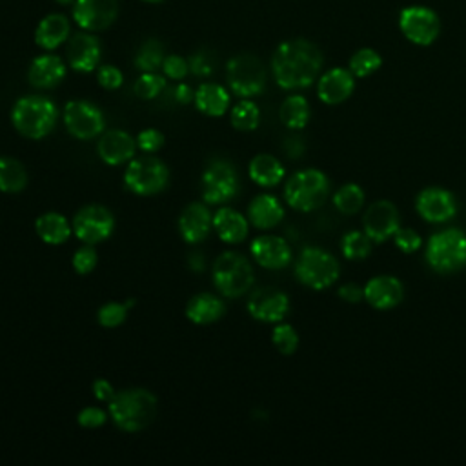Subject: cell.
Instances as JSON below:
<instances>
[{
    "mask_svg": "<svg viewBox=\"0 0 466 466\" xmlns=\"http://www.w3.org/2000/svg\"><path fill=\"white\" fill-rule=\"evenodd\" d=\"M323 68V53L306 39H292L279 44L271 57V73L283 89L312 86Z\"/></svg>",
    "mask_w": 466,
    "mask_h": 466,
    "instance_id": "1",
    "label": "cell"
},
{
    "mask_svg": "<svg viewBox=\"0 0 466 466\" xmlns=\"http://www.w3.org/2000/svg\"><path fill=\"white\" fill-rule=\"evenodd\" d=\"M157 414V397L146 388L120 390L110 401V417L122 432H141L148 428Z\"/></svg>",
    "mask_w": 466,
    "mask_h": 466,
    "instance_id": "2",
    "label": "cell"
},
{
    "mask_svg": "<svg viewBox=\"0 0 466 466\" xmlns=\"http://www.w3.org/2000/svg\"><path fill=\"white\" fill-rule=\"evenodd\" d=\"M58 118L55 103L42 95L20 97L11 110V122L15 130L27 139H44L53 130Z\"/></svg>",
    "mask_w": 466,
    "mask_h": 466,
    "instance_id": "3",
    "label": "cell"
},
{
    "mask_svg": "<svg viewBox=\"0 0 466 466\" xmlns=\"http://www.w3.org/2000/svg\"><path fill=\"white\" fill-rule=\"evenodd\" d=\"M215 288L228 299H237L250 292L256 283L252 263L237 252H225L217 257L211 268Z\"/></svg>",
    "mask_w": 466,
    "mask_h": 466,
    "instance_id": "4",
    "label": "cell"
},
{
    "mask_svg": "<svg viewBox=\"0 0 466 466\" xmlns=\"http://www.w3.org/2000/svg\"><path fill=\"white\" fill-rule=\"evenodd\" d=\"M330 194L328 177L314 168L294 173L285 186V199L297 211H314L321 208Z\"/></svg>",
    "mask_w": 466,
    "mask_h": 466,
    "instance_id": "5",
    "label": "cell"
},
{
    "mask_svg": "<svg viewBox=\"0 0 466 466\" xmlns=\"http://www.w3.org/2000/svg\"><path fill=\"white\" fill-rule=\"evenodd\" d=\"M426 263L438 273H455L466 266V235L457 228L432 235L426 244Z\"/></svg>",
    "mask_w": 466,
    "mask_h": 466,
    "instance_id": "6",
    "label": "cell"
},
{
    "mask_svg": "<svg viewBox=\"0 0 466 466\" xmlns=\"http://www.w3.org/2000/svg\"><path fill=\"white\" fill-rule=\"evenodd\" d=\"M226 80L237 97H257L266 88V68L259 57L239 53L228 60Z\"/></svg>",
    "mask_w": 466,
    "mask_h": 466,
    "instance_id": "7",
    "label": "cell"
},
{
    "mask_svg": "<svg viewBox=\"0 0 466 466\" xmlns=\"http://www.w3.org/2000/svg\"><path fill=\"white\" fill-rule=\"evenodd\" d=\"M339 273L340 268L337 259L316 246L304 248L295 263L297 279L312 290L330 288L339 279Z\"/></svg>",
    "mask_w": 466,
    "mask_h": 466,
    "instance_id": "8",
    "label": "cell"
},
{
    "mask_svg": "<svg viewBox=\"0 0 466 466\" xmlns=\"http://www.w3.org/2000/svg\"><path fill=\"white\" fill-rule=\"evenodd\" d=\"M170 180L168 166L157 157H139L128 163L124 172V184L126 188L141 197L161 194Z\"/></svg>",
    "mask_w": 466,
    "mask_h": 466,
    "instance_id": "9",
    "label": "cell"
},
{
    "mask_svg": "<svg viewBox=\"0 0 466 466\" xmlns=\"http://www.w3.org/2000/svg\"><path fill=\"white\" fill-rule=\"evenodd\" d=\"M239 175L232 163L225 159H215L206 166L201 179V190L202 201L208 206L230 202L239 194Z\"/></svg>",
    "mask_w": 466,
    "mask_h": 466,
    "instance_id": "10",
    "label": "cell"
},
{
    "mask_svg": "<svg viewBox=\"0 0 466 466\" xmlns=\"http://www.w3.org/2000/svg\"><path fill=\"white\" fill-rule=\"evenodd\" d=\"M72 228L79 241L95 246L113 235L115 217L101 204H88L75 213Z\"/></svg>",
    "mask_w": 466,
    "mask_h": 466,
    "instance_id": "11",
    "label": "cell"
},
{
    "mask_svg": "<svg viewBox=\"0 0 466 466\" xmlns=\"http://www.w3.org/2000/svg\"><path fill=\"white\" fill-rule=\"evenodd\" d=\"M65 126L79 141L99 137L106 128V118L99 106L89 101H70L62 113Z\"/></svg>",
    "mask_w": 466,
    "mask_h": 466,
    "instance_id": "12",
    "label": "cell"
},
{
    "mask_svg": "<svg viewBox=\"0 0 466 466\" xmlns=\"http://www.w3.org/2000/svg\"><path fill=\"white\" fill-rule=\"evenodd\" d=\"M399 29L410 42L430 46L441 34L438 13L426 6H409L399 13Z\"/></svg>",
    "mask_w": 466,
    "mask_h": 466,
    "instance_id": "13",
    "label": "cell"
},
{
    "mask_svg": "<svg viewBox=\"0 0 466 466\" xmlns=\"http://www.w3.org/2000/svg\"><path fill=\"white\" fill-rule=\"evenodd\" d=\"M248 312L261 323H281L290 312V299L285 292L263 286L250 294L248 299Z\"/></svg>",
    "mask_w": 466,
    "mask_h": 466,
    "instance_id": "14",
    "label": "cell"
},
{
    "mask_svg": "<svg viewBox=\"0 0 466 466\" xmlns=\"http://www.w3.org/2000/svg\"><path fill=\"white\" fill-rule=\"evenodd\" d=\"M118 13L117 0H75L73 19L86 31L108 29Z\"/></svg>",
    "mask_w": 466,
    "mask_h": 466,
    "instance_id": "15",
    "label": "cell"
},
{
    "mask_svg": "<svg viewBox=\"0 0 466 466\" xmlns=\"http://www.w3.org/2000/svg\"><path fill=\"white\" fill-rule=\"evenodd\" d=\"M364 233L374 242H386L399 230V211L390 201L371 204L363 219Z\"/></svg>",
    "mask_w": 466,
    "mask_h": 466,
    "instance_id": "16",
    "label": "cell"
},
{
    "mask_svg": "<svg viewBox=\"0 0 466 466\" xmlns=\"http://www.w3.org/2000/svg\"><path fill=\"white\" fill-rule=\"evenodd\" d=\"M213 228V215L204 202H192L179 217V233L188 244H199L208 239Z\"/></svg>",
    "mask_w": 466,
    "mask_h": 466,
    "instance_id": "17",
    "label": "cell"
},
{
    "mask_svg": "<svg viewBox=\"0 0 466 466\" xmlns=\"http://www.w3.org/2000/svg\"><path fill=\"white\" fill-rule=\"evenodd\" d=\"M417 213L428 223H447L457 211L455 197L443 188H426L417 195Z\"/></svg>",
    "mask_w": 466,
    "mask_h": 466,
    "instance_id": "18",
    "label": "cell"
},
{
    "mask_svg": "<svg viewBox=\"0 0 466 466\" xmlns=\"http://www.w3.org/2000/svg\"><path fill=\"white\" fill-rule=\"evenodd\" d=\"M103 55L101 42L95 35L91 34H77L70 39L66 58L72 70L79 73H91L99 66Z\"/></svg>",
    "mask_w": 466,
    "mask_h": 466,
    "instance_id": "19",
    "label": "cell"
},
{
    "mask_svg": "<svg viewBox=\"0 0 466 466\" xmlns=\"http://www.w3.org/2000/svg\"><path fill=\"white\" fill-rule=\"evenodd\" d=\"M250 250L256 263L266 270H283L292 263V248L283 237L261 235L252 242Z\"/></svg>",
    "mask_w": 466,
    "mask_h": 466,
    "instance_id": "20",
    "label": "cell"
},
{
    "mask_svg": "<svg viewBox=\"0 0 466 466\" xmlns=\"http://www.w3.org/2000/svg\"><path fill=\"white\" fill-rule=\"evenodd\" d=\"M137 149V141L122 130H110L103 134L99 144H97V153L104 164L108 166H120L126 164L135 157Z\"/></svg>",
    "mask_w": 466,
    "mask_h": 466,
    "instance_id": "21",
    "label": "cell"
},
{
    "mask_svg": "<svg viewBox=\"0 0 466 466\" xmlns=\"http://www.w3.org/2000/svg\"><path fill=\"white\" fill-rule=\"evenodd\" d=\"M364 299L376 309H392L405 299V288H402L399 279L392 275H379L366 283Z\"/></svg>",
    "mask_w": 466,
    "mask_h": 466,
    "instance_id": "22",
    "label": "cell"
},
{
    "mask_svg": "<svg viewBox=\"0 0 466 466\" xmlns=\"http://www.w3.org/2000/svg\"><path fill=\"white\" fill-rule=\"evenodd\" d=\"M354 89H355L354 73L345 68H333L319 79L317 95L325 104L335 106L350 99Z\"/></svg>",
    "mask_w": 466,
    "mask_h": 466,
    "instance_id": "23",
    "label": "cell"
},
{
    "mask_svg": "<svg viewBox=\"0 0 466 466\" xmlns=\"http://www.w3.org/2000/svg\"><path fill=\"white\" fill-rule=\"evenodd\" d=\"M66 77V65L65 60L57 55H41L34 58L27 72V80L34 88L50 89L58 86Z\"/></svg>",
    "mask_w": 466,
    "mask_h": 466,
    "instance_id": "24",
    "label": "cell"
},
{
    "mask_svg": "<svg viewBox=\"0 0 466 466\" xmlns=\"http://www.w3.org/2000/svg\"><path fill=\"white\" fill-rule=\"evenodd\" d=\"M213 230L226 244H239L248 237V219L233 208H219L213 215Z\"/></svg>",
    "mask_w": 466,
    "mask_h": 466,
    "instance_id": "25",
    "label": "cell"
},
{
    "mask_svg": "<svg viewBox=\"0 0 466 466\" xmlns=\"http://www.w3.org/2000/svg\"><path fill=\"white\" fill-rule=\"evenodd\" d=\"M248 219L257 230H271L285 219V208L277 197L261 194L248 206Z\"/></svg>",
    "mask_w": 466,
    "mask_h": 466,
    "instance_id": "26",
    "label": "cell"
},
{
    "mask_svg": "<svg viewBox=\"0 0 466 466\" xmlns=\"http://www.w3.org/2000/svg\"><path fill=\"white\" fill-rule=\"evenodd\" d=\"M226 314V304L221 297L213 294H199L186 304V317L194 325H213Z\"/></svg>",
    "mask_w": 466,
    "mask_h": 466,
    "instance_id": "27",
    "label": "cell"
},
{
    "mask_svg": "<svg viewBox=\"0 0 466 466\" xmlns=\"http://www.w3.org/2000/svg\"><path fill=\"white\" fill-rule=\"evenodd\" d=\"M70 37V20L62 13L46 15L37 29H35V42L46 51L57 50L60 44H65Z\"/></svg>",
    "mask_w": 466,
    "mask_h": 466,
    "instance_id": "28",
    "label": "cell"
},
{
    "mask_svg": "<svg viewBox=\"0 0 466 466\" xmlns=\"http://www.w3.org/2000/svg\"><path fill=\"white\" fill-rule=\"evenodd\" d=\"M195 106L208 117H223L230 108V93L221 84H201L195 93Z\"/></svg>",
    "mask_w": 466,
    "mask_h": 466,
    "instance_id": "29",
    "label": "cell"
},
{
    "mask_svg": "<svg viewBox=\"0 0 466 466\" xmlns=\"http://www.w3.org/2000/svg\"><path fill=\"white\" fill-rule=\"evenodd\" d=\"M35 232L46 244L60 246L70 239V235L73 233V228L62 213L48 211V213H42L37 219Z\"/></svg>",
    "mask_w": 466,
    "mask_h": 466,
    "instance_id": "30",
    "label": "cell"
},
{
    "mask_svg": "<svg viewBox=\"0 0 466 466\" xmlns=\"http://www.w3.org/2000/svg\"><path fill=\"white\" fill-rule=\"evenodd\" d=\"M248 173L250 179L263 186V188H273L279 182L285 179V166L281 161H277L273 155L268 153H259L252 159L250 166H248Z\"/></svg>",
    "mask_w": 466,
    "mask_h": 466,
    "instance_id": "31",
    "label": "cell"
},
{
    "mask_svg": "<svg viewBox=\"0 0 466 466\" xmlns=\"http://www.w3.org/2000/svg\"><path fill=\"white\" fill-rule=\"evenodd\" d=\"M27 186V172L24 164L13 157H0V192L20 194Z\"/></svg>",
    "mask_w": 466,
    "mask_h": 466,
    "instance_id": "32",
    "label": "cell"
},
{
    "mask_svg": "<svg viewBox=\"0 0 466 466\" xmlns=\"http://www.w3.org/2000/svg\"><path fill=\"white\" fill-rule=\"evenodd\" d=\"M309 115H312V110H309L308 101L301 95L288 97L281 104V110H279V117H281V122L288 130L306 128V124L309 122Z\"/></svg>",
    "mask_w": 466,
    "mask_h": 466,
    "instance_id": "33",
    "label": "cell"
},
{
    "mask_svg": "<svg viewBox=\"0 0 466 466\" xmlns=\"http://www.w3.org/2000/svg\"><path fill=\"white\" fill-rule=\"evenodd\" d=\"M232 126L239 132H254L259 128L261 122V110L252 101H241L232 110Z\"/></svg>",
    "mask_w": 466,
    "mask_h": 466,
    "instance_id": "34",
    "label": "cell"
},
{
    "mask_svg": "<svg viewBox=\"0 0 466 466\" xmlns=\"http://www.w3.org/2000/svg\"><path fill=\"white\" fill-rule=\"evenodd\" d=\"M164 58L166 57H164L163 44L157 39H149L139 48L137 57H135V66L144 73L157 72L159 68H163Z\"/></svg>",
    "mask_w": 466,
    "mask_h": 466,
    "instance_id": "35",
    "label": "cell"
},
{
    "mask_svg": "<svg viewBox=\"0 0 466 466\" xmlns=\"http://www.w3.org/2000/svg\"><path fill=\"white\" fill-rule=\"evenodd\" d=\"M333 204L340 213L354 215L364 206V192L359 184H345L333 195Z\"/></svg>",
    "mask_w": 466,
    "mask_h": 466,
    "instance_id": "36",
    "label": "cell"
},
{
    "mask_svg": "<svg viewBox=\"0 0 466 466\" xmlns=\"http://www.w3.org/2000/svg\"><path fill=\"white\" fill-rule=\"evenodd\" d=\"M371 241L364 232H348L343 241H340V250L348 261H361L366 259L371 252Z\"/></svg>",
    "mask_w": 466,
    "mask_h": 466,
    "instance_id": "37",
    "label": "cell"
},
{
    "mask_svg": "<svg viewBox=\"0 0 466 466\" xmlns=\"http://www.w3.org/2000/svg\"><path fill=\"white\" fill-rule=\"evenodd\" d=\"M383 65V58L381 55L371 50V48H363L359 51H355L350 58V72L354 73V77H370L371 73H376Z\"/></svg>",
    "mask_w": 466,
    "mask_h": 466,
    "instance_id": "38",
    "label": "cell"
},
{
    "mask_svg": "<svg viewBox=\"0 0 466 466\" xmlns=\"http://www.w3.org/2000/svg\"><path fill=\"white\" fill-rule=\"evenodd\" d=\"M271 343L283 355H292L299 348V335L292 325L277 323L271 332Z\"/></svg>",
    "mask_w": 466,
    "mask_h": 466,
    "instance_id": "39",
    "label": "cell"
},
{
    "mask_svg": "<svg viewBox=\"0 0 466 466\" xmlns=\"http://www.w3.org/2000/svg\"><path fill=\"white\" fill-rule=\"evenodd\" d=\"M166 88V80L164 77L157 75L155 72H149V73H142L135 86H134V91H135V95L142 101H153V99H157L161 93L164 91Z\"/></svg>",
    "mask_w": 466,
    "mask_h": 466,
    "instance_id": "40",
    "label": "cell"
},
{
    "mask_svg": "<svg viewBox=\"0 0 466 466\" xmlns=\"http://www.w3.org/2000/svg\"><path fill=\"white\" fill-rule=\"evenodd\" d=\"M128 306L126 302H106L99 308L97 321L104 328H117L128 317Z\"/></svg>",
    "mask_w": 466,
    "mask_h": 466,
    "instance_id": "41",
    "label": "cell"
},
{
    "mask_svg": "<svg viewBox=\"0 0 466 466\" xmlns=\"http://www.w3.org/2000/svg\"><path fill=\"white\" fill-rule=\"evenodd\" d=\"M97 263H99V254H97L95 248H93V244H86V246L79 248V250L73 254V259H72L73 270L79 275L91 273L93 270L97 268Z\"/></svg>",
    "mask_w": 466,
    "mask_h": 466,
    "instance_id": "42",
    "label": "cell"
},
{
    "mask_svg": "<svg viewBox=\"0 0 466 466\" xmlns=\"http://www.w3.org/2000/svg\"><path fill=\"white\" fill-rule=\"evenodd\" d=\"M393 241L402 254H416L423 246L421 235L412 228H399L393 235Z\"/></svg>",
    "mask_w": 466,
    "mask_h": 466,
    "instance_id": "43",
    "label": "cell"
},
{
    "mask_svg": "<svg viewBox=\"0 0 466 466\" xmlns=\"http://www.w3.org/2000/svg\"><path fill=\"white\" fill-rule=\"evenodd\" d=\"M188 65H190V72L195 77H210L215 70V58L210 51L201 50L190 57Z\"/></svg>",
    "mask_w": 466,
    "mask_h": 466,
    "instance_id": "44",
    "label": "cell"
},
{
    "mask_svg": "<svg viewBox=\"0 0 466 466\" xmlns=\"http://www.w3.org/2000/svg\"><path fill=\"white\" fill-rule=\"evenodd\" d=\"M163 72L166 77L173 80H182L186 75H188L190 65H188V60L179 55H168L163 62Z\"/></svg>",
    "mask_w": 466,
    "mask_h": 466,
    "instance_id": "45",
    "label": "cell"
},
{
    "mask_svg": "<svg viewBox=\"0 0 466 466\" xmlns=\"http://www.w3.org/2000/svg\"><path fill=\"white\" fill-rule=\"evenodd\" d=\"M164 135L159 132V130H155V128H148V130H142L137 137V146L146 151V153H155V151H159L163 146H164Z\"/></svg>",
    "mask_w": 466,
    "mask_h": 466,
    "instance_id": "46",
    "label": "cell"
},
{
    "mask_svg": "<svg viewBox=\"0 0 466 466\" xmlns=\"http://www.w3.org/2000/svg\"><path fill=\"white\" fill-rule=\"evenodd\" d=\"M77 421L82 428H101L106 424L108 421V414L101 409H95V407H86L84 410H80V414L77 416Z\"/></svg>",
    "mask_w": 466,
    "mask_h": 466,
    "instance_id": "47",
    "label": "cell"
},
{
    "mask_svg": "<svg viewBox=\"0 0 466 466\" xmlns=\"http://www.w3.org/2000/svg\"><path fill=\"white\" fill-rule=\"evenodd\" d=\"M97 80H99V84L104 89H118L122 86V82H124V75H122V72L117 66L106 65V66L99 68Z\"/></svg>",
    "mask_w": 466,
    "mask_h": 466,
    "instance_id": "48",
    "label": "cell"
},
{
    "mask_svg": "<svg viewBox=\"0 0 466 466\" xmlns=\"http://www.w3.org/2000/svg\"><path fill=\"white\" fill-rule=\"evenodd\" d=\"M337 294H339L340 299L350 302V304H357V302H361L364 299V288H361L355 283H348L345 286H340Z\"/></svg>",
    "mask_w": 466,
    "mask_h": 466,
    "instance_id": "49",
    "label": "cell"
},
{
    "mask_svg": "<svg viewBox=\"0 0 466 466\" xmlns=\"http://www.w3.org/2000/svg\"><path fill=\"white\" fill-rule=\"evenodd\" d=\"M91 390H93V395H95L103 402H110L113 399V395L117 393L115 388L111 386V383L106 379H97L95 383L91 385Z\"/></svg>",
    "mask_w": 466,
    "mask_h": 466,
    "instance_id": "50",
    "label": "cell"
},
{
    "mask_svg": "<svg viewBox=\"0 0 466 466\" xmlns=\"http://www.w3.org/2000/svg\"><path fill=\"white\" fill-rule=\"evenodd\" d=\"M173 97L179 104H190L195 101V91L188 84H179L173 91Z\"/></svg>",
    "mask_w": 466,
    "mask_h": 466,
    "instance_id": "51",
    "label": "cell"
},
{
    "mask_svg": "<svg viewBox=\"0 0 466 466\" xmlns=\"http://www.w3.org/2000/svg\"><path fill=\"white\" fill-rule=\"evenodd\" d=\"M190 266H192V270H195V271H202L204 270V257H202V254L201 252H194L192 256H190Z\"/></svg>",
    "mask_w": 466,
    "mask_h": 466,
    "instance_id": "52",
    "label": "cell"
},
{
    "mask_svg": "<svg viewBox=\"0 0 466 466\" xmlns=\"http://www.w3.org/2000/svg\"><path fill=\"white\" fill-rule=\"evenodd\" d=\"M58 4H75V0H57Z\"/></svg>",
    "mask_w": 466,
    "mask_h": 466,
    "instance_id": "53",
    "label": "cell"
},
{
    "mask_svg": "<svg viewBox=\"0 0 466 466\" xmlns=\"http://www.w3.org/2000/svg\"><path fill=\"white\" fill-rule=\"evenodd\" d=\"M144 3H163V0H144Z\"/></svg>",
    "mask_w": 466,
    "mask_h": 466,
    "instance_id": "54",
    "label": "cell"
}]
</instances>
